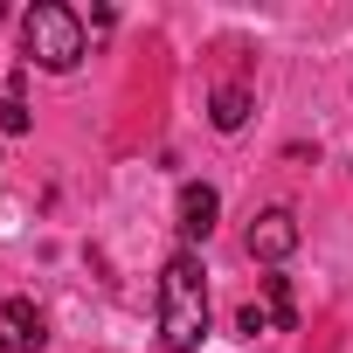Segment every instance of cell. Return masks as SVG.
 Returning <instances> with one entry per match:
<instances>
[{
    "mask_svg": "<svg viewBox=\"0 0 353 353\" xmlns=\"http://www.w3.org/2000/svg\"><path fill=\"white\" fill-rule=\"evenodd\" d=\"M201 339H208V270L194 250H173L159 270V346L194 353Z\"/></svg>",
    "mask_w": 353,
    "mask_h": 353,
    "instance_id": "6da1fadb",
    "label": "cell"
},
{
    "mask_svg": "<svg viewBox=\"0 0 353 353\" xmlns=\"http://www.w3.org/2000/svg\"><path fill=\"white\" fill-rule=\"evenodd\" d=\"M21 63L56 70V77H70L83 63V21L63 8V0H35L21 14Z\"/></svg>",
    "mask_w": 353,
    "mask_h": 353,
    "instance_id": "7a4b0ae2",
    "label": "cell"
},
{
    "mask_svg": "<svg viewBox=\"0 0 353 353\" xmlns=\"http://www.w3.org/2000/svg\"><path fill=\"white\" fill-rule=\"evenodd\" d=\"M215 215H222V194H215L208 181H188V188H181V201H173V229H181V250L208 243V236H215Z\"/></svg>",
    "mask_w": 353,
    "mask_h": 353,
    "instance_id": "3957f363",
    "label": "cell"
},
{
    "mask_svg": "<svg viewBox=\"0 0 353 353\" xmlns=\"http://www.w3.org/2000/svg\"><path fill=\"white\" fill-rule=\"evenodd\" d=\"M243 250H250L256 263H284V256L298 250V215H291V208H263V215L250 222Z\"/></svg>",
    "mask_w": 353,
    "mask_h": 353,
    "instance_id": "277c9868",
    "label": "cell"
},
{
    "mask_svg": "<svg viewBox=\"0 0 353 353\" xmlns=\"http://www.w3.org/2000/svg\"><path fill=\"white\" fill-rule=\"evenodd\" d=\"M42 312L28 305V298H8L0 305V353H42Z\"/></svg>",
    "mask_w": 353,
    "mask_h": 353,
    "instance_id": "5b68a950",
    "label": "cell"
},
{
    "mask_svg": "<svg viewBox=\"0 0 353 353\" xmlns=\"http://www.w3.org/2000/svg\"><path fill=\"white\" fill-rule=\"evenodd\" d=\"M208 118H215V132H243V118H250V90H243V83H222L215 104H208Z\"/></svg>",
    "mask_w": 353,
    "mask_h": 353,
    "instance_id": "8992f818",
    "label": "cell"
},
{
    "mask_svg": "<svg viewBox=\"0 0 353 353\" xmlns=\"http://www.w3.org/2000/svg\"><path fill=\"white\" fill-rule=\"evenodd\" d=\"M263 319H270V332H291L298 325V305H291V284L284 277H263Z\"/></svg>",
    "mask_w": 353,
    "mask_h": 353,
    "instance_id": "52a82bcc",
    "label": "cell"
},
{
    "mask_svg": "<svg viewBox=\"0 0 353 353\" xmlns=\"http://www.w3.org/2000/svg\"><path fill=\"white\" fill-rule=\"evenodd\" d=\"M0 132H28V104H21V70H14L8 97H0Z\"/></svg>",
    "mask_w": 353,
    "mask_h": 353,
    "instance_id": "ba28073f",
    "label": "cell"
}]
</instances>
